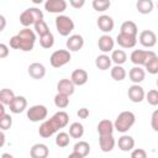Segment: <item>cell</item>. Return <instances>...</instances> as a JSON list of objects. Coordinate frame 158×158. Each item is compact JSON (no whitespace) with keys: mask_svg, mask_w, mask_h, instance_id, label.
<instances>
[{"mask_svg":"<svg viewBox=\"0 0 158 158\" xmlns=\"http://www.w3.org/2000/svg\"><path fill=\"white\" fill-rule=\"evenodd\" d=\"M91 5H93L95 11L102 12V11H106L111 6V1L110 0H94L91 2Z\"/></svg>","mask_w":158,"mask_h":158,"instance_id":"obj_36","label":"cell"},{"mask_svg":"<svg viewBox=\"0 0 158 158\" xmlns=\"http://www.w3.org/2000/svg\"><path fill=\"white\" fill-rule=\"evenodd\" d=\"M15 99V94L11 89H2L0 91V101L2 105H10Z\"/></svg>","mask_w":158,"mask_h":158,"instance_id":"obj_32","label":"cell"},{"mask_svg":"<svg viewBox=\"0 0 158 158\" xmlns=\"http://www.w3.org/2000/svg\"><path fill=\"white\" fill-rule=\"evenodd\" d=\"M42 20H43V12L37 7H28L23 10L20 15V23L25 28H30V26L32 25L35 26L38 21H42Z\"/></svg>","mask_w":158,"mask_h":158,"instance_id":"obj_3","label":"cell"},{"mask_svg":"<svg viewBox=\"0 0 158 158\" xmlns=\"http://www.w3.org/2000/svg\"><path fill=\"white\" fill-rule=\"evenodd\" d=\"M10 111L12 114H21L26 110L27 107V100L25 96H15V99L12 100V102L9 105Z\"/></svg>","mask_w":158,"mask_h":158,"instance_id":"obj_17","label":"cell"},{"mask_svg":"<svg viewBox=\"0 0 158 158\" xmlns=\"http://www.w3.org/2000/svg\"><path fill=\"white\" fill-rule=\"evenodd\" d=\"M68 158H83L80 154H78V153H75V152H72L69 156H68Z\"/></svg>","mask_w":158,"mask_h":158,"instance_id":"obj_48","label":"cell"},{"mask_svg":"<svg viewBox=\"0 0 158 158\" xmlns=\"http://www.w3.org/2000/svg\"><path fill=\"white\" fill-rule=\"evenodd\" d=\"M128 78L133 83V84H139L144 80L146 78V72L142 67H138V65H135L130 69L128 72Z\"/></svg>","mask_w":158,"mask_h":158,"instance_id":"obj_21","label":"cell"},{"mask_svg":"<svg viewBox=\"0 0 158 158\" xmlns=\"http://www.w3.org/2000/svg\"><path fill=\"white\" fill-rule=\"evenodd\" d=\"M111 63H112L111 57L107 56V54H104V53L100 54V56H98L95 58V65L100 70H107V69H110Z\"/></svg>","mask_w":158,"mask_h":158,"instance_id":"obj_25","label":"cell"},{"mask_svg":"<svg viewBox=\"0 0 158 158\" xmlns=\"http://www.w3.org/2000/svg\"><path fill=\"white\" fill-rule=\"evenodd\" d=\"M111 60L115 65H122L127 60V54L123 49H114L111 53Z\"/></svg>","mask_w":158,"mask_h":158,"instance_id":"obj_28","label":"cell"},{"mask_svg":"<svg viewBox=\"0 0 158 158\" xmlns=\"http://www.w3.org/2000/svg\"><path fill=\"white\" fill-rule=\"evenodd\" d=\"M146 100L148 101L149 105L152 106H157L158 105V90L157 89H152L146 94Z\"/></svg>","mask_w":158,"mask_h":158,"instance_id":"obj_39","label":"cell"},{"mask_svg":"<svg viewBox=\"0 0 158 158\" xmlns=\"http://www.w3.org/2000/svg\"><path fill=\"white\" fill-rule=\"evenodd\" d=\"M151 126H152L153 131L158 132V109L154 110L152 116H151Z\"/></svg>","mask_w":158,"mask_h":158,"instance_id":"obj_42","label":"cell"},{"mask_svg":"<svg viewBox=\"0 0 158 158\" xmlns=\"http://www.w3.org/2000/svg\"><path fill=\"white\" fill-rule=\"evenodd\" d=\"M144 69L149 73V74H158V56L153 57L146 65Z\"/></svg>","mask_w":158,"mask_h":158,"instance_id":"obj_38","label":"cell"},{"mask_svg":"<svg viewBox=\"0 0 158 158\" xmlns=\"http://www.w3.org/2000/svg\"><path fill=\"white\" fill-rule=\"evenodd\" d=\"M157 54L153 51H144V49H135L132 51L130 59L135 65L138 67H144L153 57H156Z\"/></svg>","mask_w":158,"mask_h":158,"instance_id":"obj_6","label":"cell"},{"mask_svg":"<svg viewBox=\"0 0 158 158\" xmlns=\"http://www.w3.org/2000/svg\"><path fill=\"white\" fill-rule=\"evenodd\" d=\"M96 25L99 27L100 31L105 32V33H109L114 30V26H115V22L112 20L111 16L109 15H101L98 17V21H96Z\"/></svg>","mask_w":158,"mask_h":158,"instance_id":"obj_14","label":"cell"},{"mask_svg":"<svg viewBox=\"0 0 158 158\" xmlns=\"http://www.w3.org/2000/svg\"><path fill=\"white\" fill-rule=\"evenodd\" d=\"M96 128H98L99 136H110V135L114 133L115 126H114V122H111L107 118H104V120H101L98 123V127Z\"/></svg>","mask_w":158,"mask_h":158,"instance_id":"obj_23","label":"cell"},{"mask_svg":"<svg viewBox=\"0 0 158 158\" xmlns=\"http://www.w3.org/2000/svg\"><path fill=\"white\" fill-rule=\"evenodd\" d=\"M138 41H139V43H141L143 47H146V48H152V47H154L156 43H157V36H156V33H154L153 31H151V30H144V31H142V32L139 33Z\"/></svg>","mask_w":158,"mask_h":158,"instance_id":"obj_10","label":"cell"},{"mask_svg":"<svg viewBox=\"0 0 158 158\" xmlns=\"http://www.w3.org/2000/svg\"><path fill=\"white\" fill-rule=\"evenodd\" d=\"M9 56V47L5 43H0V58L4 59Z\"/></svg>","mask_w":158,"mask_h":158,"instance_id":"obj_43","label":"cell"},{"mask_svg":"<svg viewBox=\"0 0 158 158\" xmlns=\"http://www.w3.org/2000/svg\"><path fill=\"white\" fill-rule=\"evenodd\" d=\"M117 146H118V148H120L122 152L133 151V148H135V139H133V137H131V136H128V135H122V136L118 138Z\"/></svg>","mask_w":158,"mask_h":158,"instance_id":"obj_24","label":"cell"},{"mask_svg":"<svg viewBox=\"0 0 158 158\" xmlns=\"http://www.w3.org/2000/svg\"><path fill=\"white\" fill-rule=\"evenodd\" d=\"M33 27H35V32H36L40 37H42V36L47 35L48 32H51V31H49V28H48V26H47V23L44 22V20L38 21Z\"/></svg>","mask_w":158,"mask_h":158,"instance_id":"obj_37","label":"cell"},{"mask_svg":"<svg viewBox=\"0 0 158 158\" xmlns=\"http://www.w3.org/2000/svg\"><path fill=\"white\" fill-rule=\"evenodd\" d=\"M72 59L70 52L68 49H57L54 51L49 57V63L53 68H60L65 64H68Z\"/></svg>","mask_w":158,"mask_h":158,"instance_id":"obj_7","label":"cell"},{"mask_svg":"<svg viewBox=\"0 0 158 158\" xmlns=\"http://www.w3.org/2000/svg\"><path fill=\"white\" fill-rule=\"evenodd\" d=\"M56 30L60 36L67 37L74 30V22L67 15H58L56 17Z\"/></svg>","mask_w":158,"mask_h":158,"instance_id":"obj_5","label":"cell"},{"mask_svg":"<svg viewBox=\"0 0 158 158\" xmlns=\"http://www.w3.org/2000/svg\"><path fill=\"white\" fill-rule=\"evenodd\" d=\"M36 42V32L31 28H22L17 35L10 38V47L20 49L22 52H30L33 49Z\"/></svg>","mask_w":158,"mask_h":158,"instance_id":"obj_2","label":"cell"},{"mask_svg":"<svg viewBox=\"0 0 158 158\" xmlns=\"http://www.w3.org/2000/svg\"><path fill=\"white\" fill-rule=\"evenodd\" d=\"M73 152L80 154V156L84 158V157H86V156L90 153V144H89L88 142H85V141H79V142H77V143L74 144Z\"/></svg>","mask_w":158,"mask_h":158,"instance_id":"obj_29","label":"cell"},{"mask_svg":"<svg viewBox=\"0 0 158 158\" xmlns=\"http://www.w3.org/2000/svg\"><path fill=\"white\" fill-rule=\"evenodd\" d=\"M69 122V115L65 111H58L56 112L51 118L44 120L42 125L38 128V133L43 138H49L54 133L59 131V128H63Z\"/></svg>","mask_w":158,"mask_h":158,"instance_id":"obj_1","label":"cell"},{"mask_svg":"<svg viewBox=\"0 0 158 158\" xmlns=\"http://www.w3.org/2000/svg\"><path fill=\"white\" fill-rule=\"evenodd\" d=\"M135 122H136V116L132 111H122L117 115L114 126L117 132L125 133L135 125Z\"/></svg>","mask_w":158,"mask_h":158,"instance_id":"obj_4","label":"cell"},{"mask_svg":"<svg viewBox=\"0 0 158 158\" xmlns=\"http://www.w3.org/2000/svg\"><path fill=\"white\" fill-rule=\"evenodd\" d=\"M110 74H111V78L114 80H116V81H122L127 75V73H126V70H125V68L122 65L112 67L111 70H110Z\"/></svg>","mask_w":158,"mask_h":158,"instance_id":"obj_30","label":"cell"},{"mask_svg":"<svg viewBox=\"0 0 158 158\" xmlns=\"http://www.w3.org/2000/svg\"><path fill=\"white\" fill-rule=\"evenodd\" d=\"M77 115H78L79 118H88V116H89V110H88L86 107H80V109L78 110Z\"/></svg>","mask_w":158,"mask_h":158,"instance_id":"obj_45","label":"cell"},{"mask_svg":"<svg viewBox=\"0 0 158 158\" xmlns=\"http://www.w3.org/2000/svg\"><path fill=\"white\" fill-rule=\"evenodd\" d=\"M157 88H158V79H157Z\"/></svg>","mask_w":158,"mask_h":158,"instance_id":"obj_51","label":"cell"},{"mask_svg":"<svg viewBox=\"0 0 158 158\" xmlns=\"http://www.w3.org/2000/svg\"><path fill=\"white\" fill-rule=\"evenodd\" d=\"M153 1L152 0H138L136 2V7L138 10L139 14L142 15H147V14H151L152 10H153Z\"/></svg>","mask_w":158,"mask_h":158,"instance_id":"obj_27","label":"cell"},{"mask_svg":"<svg viewBox=\"0 0 158 158\" xmlns=\"http://www.w3.org/2000/svg\"><path fill=\"white\" fill-rule=\"evenodd\" d=\"M67 9L65 0H47L44 2V10L51 14H62Z\"/></svg>","mask_w":158,"mask_h":158,"instance_id":"obj_11","label":"cell"},{"mask_svg":"<svg viewBox=\"0 0 158 158\" xmlns=\"http://www.w3.org/2000/svg\"><path fill=\"white\" fill-rule=\"evenodd\" d=\"M69 5L73 6L74 9H80V7H83L85 5V0H70Z\"/></svg>","mask_w":158,"mask_h":158,"instance_id":"obj_44","label":"cell"},{"mask_svg":"<svg viewBox=\"0 0 158 158\" xmlns=\"http://www.w3.org/2000/svg\"><path fill=\"white\" fill-rule=\"evenodd\" d=\"M4 106H5V105H2V104L0 105V118L4 117V116L6 115V114H5V107H4Z\"/></svg>","mask_w":158,"mask_h":158,"instance_id":"obj_47","label":"cell"},{"mask_svg":"<svg viewBox=\"0 0 158 158\" xmlns=\"http://www.w3.org/2000/svg\"><path fill=\"white\" fill-rule=\"evenodd\" d=\"M54 105L58 109H65L69 105V96L60 94V93H57V95L54 96Z\"/></svg>","mask_w":158,"mask_h":158,"instance_id":"obj_35","label":"cell"},{"mask_svg":"<svg viewBox=\"0 0 158 158\" xmlns=\"http://www.w3.org/2000/svg\"><path fill=\"white\" fill-rule=\"evenodd\" d=\"M57 90L58 93L60 94H64V95H73L74 94V90H75V85L73 84V81L70 79H60L58 83H57Z\"/></svg>","mask_w":158,"mask_h":158,"instance_id":"obj_19","label":"cell"},{"mask_svg":"<svg viewBox=\"0 0 158 158\" xmlns=\"http://www.w3.org/2000/svg\"><path fill=\"white\" fill-rule=\"evenodd\" d=\"M137 32H138L137 25L133 21H130V20L122 22V25L120 27V33H125V35H130V36H136L137 37Z\"/></svg>","mask_w":158,"mask_h":158,"instance_id":"obj_26","label":"cell"},{"mask_svg":"<svg viewBox=\"0 0 158 158\" xmlns=\"http://www.w3.org/2000/svg\"><path fill=\"white\" fill-rule=\"evenodd\" d=\"M28 75L32 79L40 80V79H42L46 75V67L42 63H38V62L31 63L28 65Z\"/></svg>","mask_w":158,"mask_h":158,"instance_id":"obj_15","label":"cell"},{"mask_svg":"<svg viewBox=\"0 0 158 158\" xmlns=\"http://www.w3.org/2000/svg\"><path fill=\"white\" fill-rule=\"evenodd\" d=\"M48 115V110L44 105H33L27 109V118L32 122L43 121Z\"/></svg>","mask_w":158,"mask_h":158,"instance_id":"obj_8","label":"cell"},{"mask_svg":"<svg viewBox=\"0 0 158 158\" xmlns=\"http://www.w3.org/2000/svg\"><path fill=\"white\" fill-rule=\"evenodd\" d=\"M49 154V149L44 143H36L30 149L31 158H47Z\"/></svg>","mask_w":158,"mask_h":158,"instance_id":"obj_20","label":"cell"},{"mask_svg":"<svg viewBox=\"0 0 158 158\" xmlns=\"http://www.w3.org/2000/svg\"><path fill=\"white\" fill-rule=\"evenodd\" d=\"M89 79V75H88V72L85 69H81V68H78L72 72V75H70V80L73 81V84L75 86H81L84 85Z\"/></svg>","mask_w":158,"mask_h":158,"instance_id":"obj_16","label":"cell"},{"mask_svg":"<svg viewBox=\"0 0 158 158\" xmlns=\"http://www.w3.org/2000/svg\"><path fill=\"white\" fill-rule=\"evenodd\" d=\"M40 44L42 48H46V49H49L53 47L54 44V36L52 32H48L47 35L40 37Z\"/></svg>","mask_w":158,"mask_h":158,"instance_id":"obj_34","label":"cell"},{"mask_svg":"<svg viewBox=\"0 0 158 158\" xmlns=\"http://www.w3.org/2000/svg\"><path fill=\"white\" fill-rule=\"evenodd\" d=\"M0 21H1V26H0V31H4V28H5V23H6V21H5V17H4L2 15H0Z\"/></svg>","mask_w":158,"mask_h":158,"instance_id":"obj_46","label":"cell"},{"mask_svg":"<svg viewBox=\"0 0 158 158\" xmlns=\"http://www.w3.org/2000/svg\"><path fill=\"white\" fill-rule=\"evenodd\" d=\"M1 158H14V156L10 154V153H2L1 154Z\"/></svg>","mask_w":158,"mask_h":158,"instance_id":"obj_50","label":"cell"},{"mask_svg":"<svg viewBox=\"0 0 158 158\" xmlns=\"http://www.w3.org/2000/svg\"><path fill=\"white\" fill-rule=\"evenodd\" d=\"M65 46L69 52H78L84 46V38L81 35H72L68 37Z\"/></svg>","mask_w":158,"mask_h":158,"instance_id":"obj_12","label":"cell"},{"mask_svg":"<svg viewBox=\"0 0 158 158\" xmlns=\"http://www.w3.org/2000/svg\"><path fill=\"white\" fill-rule=\"evenodd\" d=\"M0 137H1V147H2L5 144V133H4V131L0 132Z\"/></svg>","mask_w":158,"mask_h":158,"instance_id":"obj_49","label":"cell"},{"mask_svg":"<svg viewBox=\"0 0 158 158\" xmlns=\"http://www.w3.org/2000/svg\"><path fill=\"white\" fill-rule=\"evenodd\" d=\"M131 158H147V152L142 148H135L131 151Z\"/></svg>","mask_w":158,"mask_h":158,"instance_id":"obj_41","label":"cell"},{"mask_svg":"<svg viewBox=\"0 0 158 158\" xmlns=\"http://www.w3.org/2000/svg\"><path fill=\"white\" fill-rule=\"evenodd\" d=\"M84 135V126L80 122H73L69 126V136L72 138H81Z\"/></svg>","mask_w":158,"mask_h":158,"instance_id":"obj_31","label":"cell"},{"mask_svg":"<svg viewBox=\"0 0 158 158\" xmlns=\"http://www.w3.org/2000/svg\"><path fill=\"white\" fill-rule=\"evenodd\" d=\"M116 144V141L112 135L110 136H99V146H100V149L105 153H109L114 149Z\"/></svg>","mask_w":158,"mask_h":158,"instance_id":"obj_22","label":"cell"},{"mask_svg":"<svg viewBox=\"0 0 158 158\" xmlns=\"http://www.w3.org/2000/svg\"><path fill=\"white\" fill-rule=\"evenodd\" d=\"M127 95H128V99L135 102V104H138V102H142L144 99H146V93L143 90V88L138 84H132L130 88H128V91H127Z\"/></svg>","mask_w":158,"mask_h":158,"instance_id":"obj_9","label":"cell"},{"mask_svg":"<svg viewBox=\"0 0 158 158\" xmlns=\"http://www.w3.org/2000/svg\"><path fill=\"white\" fill-rule=\"evenodd\" d=\"M116 42L118 46L122 48H133L137 43V37L136 36H130L125 33H118L116 37Z\"/></svg>","mask_w":158,"mask_h":158,"instance_id":"obj_18","label":"cell"},{"mask_svg":"<svg viewBox=\"0 0 158 158\" xmlns=\"http://www.w3.org/2000/svg\"><path fill=\"white\" fill-rule=\"evenodd\" d=\"M11 125H12V117H11L9 114H6L4 117L0 118V127H1V131L9 130V128L11 127Z\"/></svg>","mask_w":158,"mask_h":158,"instance_id":"obj_40","label":"cell"},{"mask_svg":"<svg viewBox=\"0 0 158 158\" xmlns=\"http://www.w3.org/2000/svg\"><path fill=\"white\" fill-rule=\"evenodd\" d=\"M70 142V136L69 133L67 132H58L57 136H56V144L59 147V148H64L69 144Z\"/></svg>","mask_w":158,"mask_h":158,"instance_id":"obj_33","label":"cell"},{"mask_svg":"<svg viewBox=\"0 0 158 158\" xmlns=\"http://www.w3.org/2000/svg\"><path fill=\"white\" fill-rule=\"evenodd\" d=\"M114 46H115V41H114V38H112L111 36H109V35H102V36L99 37L98 47H99V49H100L104 54H106V53H109V52H112V51H114Z\"/></svg>","mask_w":158,"mask_h":158,"instance_id":"obj_13","label":"cell"},{"mask_svg":"<svg viewBox=\"0 0 158 158\" xmlns=\"http://www.w3.org/2000/svg\"><path fill=\"white\" fill-rule=\"evenodd\" d=\"M157 7H158V2H157Z\"/></svg>","mask_w":158,"mask_h":158,"instance_id":"obj_52","label":"cell"}]
</instances>
